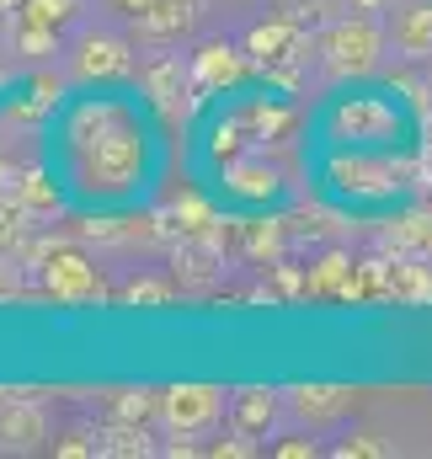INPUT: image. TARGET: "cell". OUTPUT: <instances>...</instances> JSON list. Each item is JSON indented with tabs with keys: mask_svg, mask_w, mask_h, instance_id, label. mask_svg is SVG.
Returning <instances> with one entry per match:
<instances>
[{
	"mask_svg": "<svg viewBox=\"0 0 432 459\" xmlns=\"http://www.w3.org/2000/svg\"><path fill=\"white\" fill-rule=\"evenodd\" d=\"M321 54H325V70L331 75H368L379 65V54H384V32L374 22H363V16L358 22H336L325 32Z\"/></svg>",
	"mask_w": 432,
	"mask_h": 459,
	"instance_id": "cell-1",
	"label": "cell"
},
{
	"mask_svg": "<svg viewBox=\"0 0 432 459\" xmlns=\"http://www.w3.org/2000/svg\"><path fill=\"white\" fill-rule=\"evenodd\" d=\"M219 411H224V390L219 385H171V390H160V422L171 433H182V438L209 433L219 422Z\"/></svg>",
	"mask_w": 432,
	"mask_h": 459,
	"instance_id": "cell-2",
	"label": "cell"
},
{
	"mask_svg": "<svg viewBox=\"0 0 432 459\" xmlns=\"http://www.w3.org/2000/svg\"><path fill=\"white\" fill-rule=\"evenodd\" d=\"M139 160H144V144H139V134L117 117L112 134L97 144V160L86 166V171H91V187H102V193H123V187L139 177Z\"/></svg>",
	"mask_w": 432,
	"mask_h": 459,
	"instance_id": "cell-3",
	"label": "cell"
},
{
	"mask_svg": "<svg viewBox=\"0 0 432 459\" xmlns=\"http://www.w3.org/2000/svg\"><path fill=\"white\" fill-rule=\"evenodd\" d=\"M331 182L341 187V193H358V198H384V193H395L401 187V166H390V160H331Z\"/></svg>",
	"mask_w": 432,
	"mask_h": 459,
	"instance_id": "cell-4",
	"label": "cell"
},
{
	"mask_svg": "<svg viewBox=\"0 0 432 459\" xmlns=\"http://www.w3.org/2000/svg\"><path fill=\"white\" fill-rule=\"evenodd\" d=\"M331 128H336L341 139H390V134L401 128V117H395V108H384V102H374V97H352V102H341V108L331 113Z\"/></svg>",
	"mask_w": 432,
	"mask_h": 459,
	"instance_id": "cell-5",
	"label": "cell"
},
{
	"mask_svg": "<svg viewBox=\"0 0 432 459\" xmlns=\"http://www.w3.org/2000/svg\"><path fill=\"white\" fill-rule=\"evenodd\" d=\"M48 438V417L38 401H5L0 406V449L5 455H32Z\"/></svg>",
	"mask_w": 432,
	"mask_h": 459,
	"instance_id": "cell-6",
	"label": "cell"
},
{
	"mask_svg": "<svg viewBox=\"0 0 432 459\" xmlns=\"http://www.w3.org/2000/svg\"><path fill=\"white\" fill-rule=\"evenodd\" d=\"M48 289H54L59 299H86V294H97L102 283H97V267H86V256L54 251V256H48Z\"/></svg>",
	"mask_w": 432,
	"mask_h": 459,
	"instance_id": "cell-7",
	"label": "cell"
},
{
	"mask_svg": "<svg viewBox=\"0 0 432 459\" xmlns=\"http://www.w3.org/2000/svg\"><path fill=\"white\" fill-rule=\"evenodd\" d=\"M75 70H81V81H117V75H128V48L117 38H86L75 54Z\"/></svg>",
	"mask_w": 432,
	"mask_h": 459,
	"instance_id": "cell-8",
	"label": "cell"
},
{
	"mask_svg": "<svg viewBox=\"0 0 432 459\" xmlns=\"http://www.w3.org/2000/svg\"><path fill=\"white\" fill-rule=\"evenodd\" d=\"M229 422H235V433H246V438H262L272 422H278V395L272 390H240L235 395V406H229Z\"/></svg>",
	"mask_w": 432,
	"mask_h": 459,
	"instance_id": "cell-9",
	"label": "cell"
},
{
	"mask_svg": "<svg viewBox=\"0 0 432 459\" xmlns=\"http://www.w3.org/2000/svg\"><path fill=\"white\" fill-rule=\"evenodd\" d=\"M198 16V0H155L150 11H139V32L144 38H177L187 32Z\"/></svg>",
	"mask_w": 432,
	"mask_h": 459,
	"instance_id": "cell-10",
	"label": "cell"
},
{
	"mask_svg": "<svg viewBox=\"0 0 432 459\" xmlns=\"http://www.w3.org/2000/svg\"><path fill=\"white\" fill-rule=\"evenodd\" d=\"M347 401H352V390H341V385H299V390L289 395V406H294L305 422L341 417V411H347Z\"/></svg>",
	"mask_w": 432,
	"mask_h": 459,
	"instance_id": "cell-11",
	"label": "cell"
},
{
	"mask_svg": "<svg viewBox=\"0 0 432 459\" xmlns=\"http://www.w3.org/2000/svg\"><path fill=\"white\" fill-rule=\"evenodd\" d=\"M193 75H198V86L219 91V86H235V81L246 75V59H240L235 48H224V43H209V48L198 54V65H193Z\"/></svg>",
	"mask_w": 432,
	"mask_h": 459,
	"instance_id": "cell-12",
	"label": "cell"
},
{
	"mask_svg": "<svg viewBox=\"0 0 432 459\" xmlns=\"http://www.w3.org/2000/svg\"><path fill=\"white\" fill-rule=\"evenodd\" d=\"M395 48L401 54H432V5H411L395 22Z\"/></svg>",
	"mask_w": 432,
	"mask_h": 459,
	"instance_id": "cell-13",
	"label": "cell"
},
{
	"mask_svg": "<svg viewBox=\"0 0 432 459\" xmlns=\"http://www.w3.org/2000/svg\"><path fill=\"white\" fill-rule=\"evenodd\" d=\"M150 411H160V395H150V390H117L112 395V417L117 422H144Z\"/></svg>",
	"mask_w": 432,
	"mask_h": 459,
	"instance_id": "cell-14",
	"label": "cell"
},
{
	"mask_svg": "<svg viewBox=\"0 0 432 459\" xmlns=\"http://www.w3.org/2000/svg\"><path fill=\"white\" fill-rule=\"evenodd\" d=\"M177 86H182V65H177V59H166V65L150 70V91H155L160 102H177V97H182Z\"/></svg>",
	"mask_w": 432,
	"mask_h": 459,
	"instance_id": "cell-15",
	"label": "cell"
},
{
	"mask_svg": "<svg viewBox=\"0 0 432 459\" xmlns=\"http://www.w3.org/2000/svg\"><path fill=\"white\" fill-rule=\"evenodd\" d=\"M22 11H27L32 27H59V22L70 16V0H27Z\"/></svg>",
	"mask_w": 432,
	"mask_h": 459,
	"instance_id": "cell-16",
	"label": "cell"
},
{
	"mask_svg": "<svg viewBox=\"0 0 432 459\" xmlns=\"http://www.w3.org/2000/svg\"><path fill=\"white\" fill-rule=\"evenodd\" d=\"M336 455H341V459H390V444H379L374 433H358V438L336 444Z\"/></svg>",
	"mask_w": 432,
	"mask_h": 459,
	"instance_id": "cell-17",
	"label": "cell"
},
{
	"mask_svg": "<svg viewBox=\"0 0 432 459\" xmlns=\"http://www.w3.org/2000/svg\"><path fill=\"white\" fill-rule=\"evenodd\" d=\"M283 43H289V32H283V27H256V32H251V48H256V54L283 48Z\"/></svg>",
	"mask_w": 432,
	"mask_h": 459,
	"instance_id": "cell-18",
	"label": "cell"
},
{
	"mask_svg": "<svg viewBox=\"0 0 432 459\" xmlns=\"http://www.w3.org/2000/svg\"><path fill=\"white\" fill-rule=\"evenodd\" d=\"M428 220H406V230H395V240H406V246H432V230H422Z\"/></svg>",
	"mask_w": 432,
	"mask_h": 459,
	"instance_id": "cell-19",
	"label": "cell"
},
{
	"mask_svg": "<svg viewBox=\"0 0 432 459\" xmlns=\"http://www.w3.org/2000/svg\"><path fill=\"white\" fill-rule=\"evenodd\" d=\"M278 459H315V438H289V444H278Z\"/></svg>",
	"mask_w": 432,
	"mask_h": 459,
	"instance_id": "cell-20",
	"label": "cell"
},
{
	"mask_svg": "<svg viewBox=\"0 0 432 459\" xmlns=\"http://www.w3.org/2000/svg\"><path fill=\"white\" fill-rule=\"evenodd\" d=\"M54 455H59V459H86V455H102V449H97V444H86V438H65Z\"/></svg>",
	"mask_w": 432,
	"mask_h": 459,
	"instance_id": "cell-21",
	"label": "cell"
},
{
	"mask_svg": "<svg viewBox=\"0 0 432 459\" xmlns=\"http://www.w3.org/2000/svg\"><path fill=\"white\" fill-rule=\"evenodd\" d=\"M128 299H134V305H139V299H166V289H160V283H134Z\"/></svg>",
	"mask_w": 432,
	"mask_h": 459,
	"instance_id": "cell-22",
	"label": "cell"
},
{
	"mask_svg": "<svg viewBox=\"0 0 432 459\" xmlns=\"http://www.w3.org/2000/svg\"><path fill=\"white\" fill-rule=\"evenodd\" d=\"M117 5H123V11H134V16H139V11H150V5H155V0H117Z\"/></svg>",
	"mask_w": 432,
	"mask_h": 459,
	"instance_id": "cell-23",
	"label": "cell"
},
{
	"mask_svg": "<svg viewBox=\"0 0 432 459\" xmlns=\"http://www.w3.org/2000/svg\"><path fill=\"white\" fill-rule=\"evenodd\" d=\"M5 16H11V11H5V5H0V48H5V43H11V22H5Z\"/></svg>",
	"mask_w": 432,
	"mask_h": 459,
	"instance_id": "cell-24",
	"label": "cell"
},
{
	"mask_svg": "<svg viewBox=\"0 0 432 459\" xmlns=\"http://www.w3.org/2000/svg\"><path fill=\"white\" fill-rule=\"evenodd\" d=\"M0 246H11V225L5 220H0Z\"/></svg>",
	"mask_w": 432,
	"mask_h": 459,
	"instance_id": "cell-25",
	"label": "cell"
},
{
	"mask_svg": "<svg viewBox=\"0 0 432 459\" xmlns=\"http://www.w3.org/2000/svg\"><path fill=\"white\" fill-rule=\"evenodd\" d=\"M0 5H5V11H16V5H27V0H0Z\"/></svg>",
	"mask_w": 432,
	"mask_h": 459,
	"instance_id": "cell-26",
	"label": "cell"
},
{
	"mask_svg": "<svg viewBox=\"0 0 432 459\" xmlns=\"http://www.w3.org/2000/svg\"><path fill=\"white\" fill-rule=\"evenodd\" d=\"M0 406H5V390H0Z\"/></svg>",
	"mask_w": 432,
	"mask_h": 459,
	"instance_id": "cell-27",
	"label": "cell"
}]
</instances>
